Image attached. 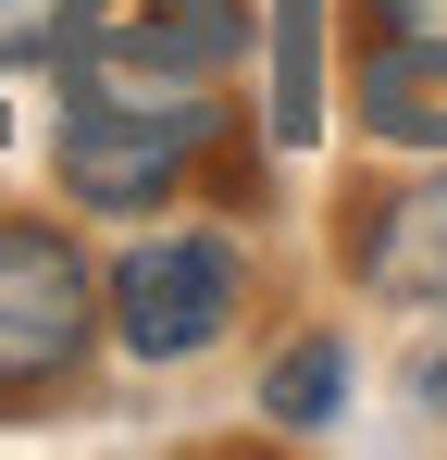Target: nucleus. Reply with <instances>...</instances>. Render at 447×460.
<instances>
[{"instance_id": "6e6552de", "label": "nucleus", "mask_w": 447, "mask_h": 460, "mask_svg": "<svg viewBox=\"0 0 447 460\" xmlns=\"http://www.w3.org/2000/svg\"><path fill=\"white\" fill-rule=\"evenodd\" d=\"M323 125V0H274V137L311 150Z\"/></svg>"}, {"instance_id": "0eeeda50", "label": "nucleus", "mask_w": 447, "mask_h": 460, "mask_svg": "<svg viewBox=\"0 0 447 460\" xmlns=\"http://www.w3.org/2000/svg\"><path fill=\"white\" fill-rule=\"evenodd\" d=\"M336 411H348V349H336V336H298V349H274V374H261V423L323 436Z\"/></svg>"}, {"instance_id": "f257e3e1", "label": "nucleus", "mask_w": 447, "mask_h": 460, "mask_svg": "<svg viewBox=\"0 0 447 460\" xmlns=\"http://www.w3.org/2000/svg\"><path fill=\"white\" fill-rule=\"evenodd\" d=\"M212 150H224L212 87H112V75H74L63 125H50V174H63V199H74V212H112V225L187 199Z\"/></svg>"}, {"instance_id": "7ed1b4c3", "label": "nucleus", "mask_w": 447, "mask_h": 460, "mask_svg": "<svg viewBox=\"0 0 447 460\" xmlns=\"http://www.w3.org/2000/svg\"><path fill=\"white\" fill-rule=\"evenodd\" d=\"M100 349V274L63 225L0 212V398H38Z\"/></svg>"}, {"instance_id": "f03ea898", "label": "nucleus", "mask_w": 447, "mask_h": 460, "mask_svg": "<svg viewBox=\"0 0 447 460\" xmlns=\"http://www.w3.org/2000/svg\"><path fill=\"white\" fill-rule=\"evenodd\" d=\"M236 311H249V261H236V236H212V225L137 236V249L112 261V287H100L112 349L149 361V374H174V361L224 349V323H236Z\"/></svg>"}, {"instance_id": "1a4fd4ad", "label": "nucleus", "mask_w": 447, "mask_h": 460, "mask_svg": "<svg viewBox=\"0 0 447 460\" xmlns=\"http://www.w3.org/2000/svg\"><path fill=\"white\" fill-rule=\"evenodd\" d=\"M74 38V0H0V75H25V63H50Z\"/></svg>"}, {"instance_id": "39448f33", "label": "nucleus", "mask_w": 447, "mask_h": 460, "mask_svg": "<svg viewBox=\"0 0 447 460\" xmlns=\"http://www.w3.org/2000/svg\"><path fill=\"white\" fill-rule=\"evenodd\" d=\"M348 100L385 150H447V0H361Z\"/></svg>"}, {"instance_id": "20e7f679", "label": "nucleus", "mask_w": 447, "mask_h": 460, "mask_svg": "<svg viewBox=\"0 0 447 460\" xmlns=\"http://www.w3.org/2000/svg\"><path fill=\"white\" fill-rule=\"evenodd\" d=\"M63 50L112 87H224L249 50V0H74Z\"/></svg>"}, {"instance_id": "423d86ee", "label": "nucleus", "mask_w": 447, "mask_h": 460, "mask_svg": "<svg viewBox=\"0 0 447 460\" xmlns=\"http://www.w3.org/2000/svg\"><path fill=\"white\" fill-rule=\"evenodd\" d=\"M348 274H361L385 311H447V162L410 174L398 199H361V225H348Z\"/></svg>"}]
</instances>
